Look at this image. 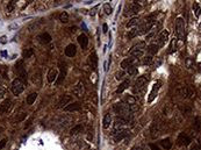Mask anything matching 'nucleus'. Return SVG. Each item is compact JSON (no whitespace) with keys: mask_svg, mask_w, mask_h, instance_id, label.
<instances>
[{"mask_svg":"<svg viewBox=\"0 0 201 150\" xmlns=\"http://www.w3.org/2000/svg\"><path fill=\"white\" fill-rule=\"evenodd\" d=\"M15 71H17V74L19 76V79L21 80V81H27V78H28V76H27V71H26V68H24V62H23V59H20L17 62V64H15Z\"/></svg>","mask_w":201,"mask_h":150,"instance_id":"obj_1","label":"nucleus"},{"mask_svg":"<svg viewBox=\"0 0 201 150\" xmlns=\"http://www.w3.org/2000/svg\"><path fill=\"white\" fill-rule=\"evenodd\" d=\"M11 89H12V92L14 95H20V94L23 92V90H24V85H23V83L17 78V79H14L13 81H12V86H11Z\"/></svg>","mask_w":201,"mask_h":150,"instance_id":"obj_2","label":"nucleus"},{"mask_svg":"<svg viewBox=\"0 0 201 150\" xmlns=\"http://www.w3.org/2000/svg\"><path fill=\"white\" fill-rule=\"evenodd\" d=\"M185 34V21L182 18H177L176 19V35L178 38H184Z\"/></svg>","mask_w":201,"mask_h":150,"instance_id":"obj_3","label":"nucleus"},{"mask_svg":"<svg viewBox=\"0 0 201 150\" xmlns=\"http://www.w3.org/2000/svg\"><path fill=\"white\" fill-rule=\"evenodd\" d=\"M140 11H141V6L138 5V2H137V1H133L128 7H127V11H126L125 15H126V17H128V15H135V14H137Z\"/></svg>","mask_w":201,"mask_h":150,"instance_id":"obj_4","label":"nucleus"},{"mask_svg":"<svg viewBox=\"0 0 201 150\" xmlns=\"http://www.w3.org/2000/svg\"><path fill=\"white\" fill-rule=\"evenodd\" d=\"M169 35H170V32H169L167 29L162 30V32L159 33V35L157 36V38H156V44H157L158 47H163L165 43H166V41L169 40Z\"/></svg>","mask_w":201,"mask_h":150,"instance_id":"obj_5","label":"nucleus"},{"mask_svg":"<svg viewBox=\"0 0 201 150\" xmlns=\"http://www.w3.org/2000/svg\"><path fill=\"white\" fill-rule=\"evenodd\" d=\"M177 142H178V144L179 146H188L191 142H192V137L187 134V133H180L179 134V136H178V138H177Z\"/></svg>","mask_w":201,"mask_h":150,"instance_id":"obj_6","label":"nucleus"},{"mask_svg":"<svg viewBox=\"0 0 201 150\" xmlns=\"http://www.w3.org/2000/svg\"><path fill=\"white\" fill-rule=\"evenodd\" d=\"M148 80H149V76H141V77H138V79L135 81V85H134V90L135 91H140L141 89H143L144 87V85H146V83H148Z\"/></svg>","mask_w":201,"mask_h":150,"instance_id":"obj_7","label":"nucleus"},{"mask_svg":"<svg viewBox=\"0 0 201 150\" xmlns=\"http://www.w3.org/2000/svg\"><path fill=\"white\" fill-rule=\"evenodd\" d=\"M155 21H152V20H150V21H146L144 22L143 25H141V27H140V32H138V35H143V34H146L148 32H150L151 29H152V27L155 26Z\"/></svg>","mask_w":201,"mask_h":150,"instance_id":"obj_8","label":"nucleus"},{"mask_svg":"<svg viewBox=\"0 0 201 150\" xmlns=\"http://www.w3.org/2000/svg\"><path fill=\"white\" fill-rule=\"evenodd\" d=\"M59 69H61V74L58 75L57 79H56V85H61L66 76V64L63 62H59Z\"/></svg>","mask_w":201,"mask_h":150,"instance_id":"obj_9","label":"nucleus"},{"mask_svg":"<svg viewBox=\"0 0 201 150\" xmlns=\"http://www.w3.org/2000/svg\"><path fill=\"white\" fill-rule=\"evenodd\" d=\"M159 87H161V83H159V81L156 83V84L152 86V90H151V92L149 94V98H148V102H152V101L155 100V98L157 97V93H158V91H159Z\"/></svg>","mask_w":201,"mask_h":150,"instance_id":"obj_10","label":"nucleus"},{"mask_svg":"<svg viewBox=\"0 0 201 150\" xmlns=\"http://www.w3.org/2000/svg\"><path fill=\"white\" fill-rule=\"evenodd\" d=\"M12 108V100L11 99H5L1 105H0V112L1 113H8Z\"/></svg>","mask_w":201,"mask_h":150,"instance_id":"obj_11","label":"nucleus"},{"mask_svg":"<svg viewBox=\"0 0 201 150\" xmlns=\"http://www.w3.org/2000/svg\"><path fill=\"white\" fill-rule=\"evenodd\" d=\"M73 94L77 97H83L85 94V87L81 81H79L74 87H73Z\"/></svg>","mask_w":201,"mask_h":150,"instance_id":"obj_12","label":"nucleus"},{"mask_svg":"<svg viewBox=\"0 0 201 150\" xmlns=\"http://www.w3.org/2000/svg\"><path fill=\"white\" fill-rule=\"evenodd\" d=\"M71 100H72V97H71V95H69V94H65V95H63V97H62V99L59 100V102H58V106H57V107H58V108H63V107L65 108V107L69 105V102H70Z\"/></svg>","mask_w":201,"mask_h":150,"instance_id":"obj_13","label":"nucleus"},{"mask_svg":"<svg viewBox=\"0 0 201 150\" xmlns=\"http://www.w3.org/2000/svg\"><path fill=\"white\" fill-rule=\"evenodd\" d=\"M129 133H130V131H129L128 129H123V131H117V133H115V134H114V135H115V136H114L115 142H119V141L126 138V137L129 135Z\"/></svg>","mask_w":201,"mask_h":150,"instance_id":"obj_14","label":"nucleus"},{"mask_svg":"<svg viewBox=\"0 0 201 150\" xmlns=\"http://www.w3.org/2000/svg\"><path fill=\"white\" fill-rule=\"evenodd\" d=\"M78 42H79V44H80V47H81L83 50H86V49H87L89 38H87V36H86L85 34H80V35L78 36Z\"/></svg>","mask_w":201,"mask_h":150,"instance_id":"obj_15","label":"nucleus"},{"mask_svg":"<svg viewBox=\"0 0 201 150\" xmlns=\"http://www.w3.org/2000/svg\"><path fill=\"white\" fill-rule=\"evenodd\" d=\"M37 40L42 43V44H49L50 42H51V36H50V34H48V33H42V34H40L38 35V38Z\"/></svg>","mask_w":201,"mask_h":150,"instance_id":"obj_16","label":"nucleus"},{"mask_svg":"<svg viewBox=\"0 0 201 150\" xmlns=\"http://www.w3.org/2000/svg\"><path fill=\"white\" fill-rule=\"evenodd\" d=\"M76 53H77V48H76V45L73 43H70L69 45H66V48H65V55L66 56L73 57L76 55Z\"/></svg>","mask_w":201,"mask_h":150,"instance_id":"obj_17","label":"nucleus"},{"mask_svg":"<svg viewBox=\"0 0 201 150\" xmlns=\"http://www.w3.org/2000/svg\"><path fill=\"white\" fill-rule=\"evenodd\" d=\"M135 63V58L134 57H130V58H126L121 62V68L122 69H128L130 66H133V64Z\"/></svg>","mask_w":201,"mask_h":150,"instance_id":"obj_18","label":"nucleus"},{"mask_svg":"<svg viewBox=\"0 0 201 150\" xmlns=\"http://www.w3.org/2000/svg\"><path fill=\"white\" fill-rule=\"evenodd\" d=\"M90 64H91V68L93 70L97 69V66H98V56H97L95 51H93L90 55Z\"/></svg>","mask_w":201,"mask_h":150,"instance_id":"obj_19","label":"nucleus"},{"mask_svg":"<svg viewBox=\"0 0 201 150\" xmlns=\"http://www.w3.org/2000/svg\"><path fill=\"white\" fill-rule=\"evenodd\" d=\"M57 77H58V71H57L56 69H51V70L49 71L48 76H47V79H48L49 83H54L56 79H57Z\"/></svg>","mask_w":201,"mask_h":150,"instance_id":"obj_20","label":"nucleus"},{"mask_svg":"<svg viewBox=\"0 0 201 150\" xmlns=\"http://www.w3.org/2000/svg\"><path fill=\"white\" fill-rule=\"evenodd\" d=\"M79 110H80V104H79V102H71V104H69V105L64 108V111H66V112L79 111Z\"/></svg>","mask_w":201,"mask_h":150,"instance_id":"obj_21","label":"nucleus"},{"mask_svg":"<svg viewBox=\"0 0 201 150\" xmlns=\"http://www.w3.org/2000/svg\"><path fill=\"white\" fill-rule=\"evenodd\" d=\"M110 123H112V115H110V113H107V114L105 115V118H104L102 127H104L105 129H107V128L110 127Z\"/></svg>","mask_w":201,"mask_h":150,"instance_id":"obj_22","label":"nucleus"},{"mask_svg":"<svg viewBox=\"0 0 201 150\" xmlns=\"http://www.w3.org/2000/svg\"><path fill=\"white\" fill-rule=\"evenodd\" d=\"M148 53L150 54V56H152V55H155V54H157L158 53V50H159V47L155 43V44H150V45H148Z\"/></svg>","mask_w":201,"mask_h":150,"instance_id":"obj_23","label":"nucleus"},{"mask_svg":"<svg viewBox=\"0 0 201 150\" xmlns=\"http://www.w3.org/2000/svg\"><path fill=\"white\" fill-rule=\"evenodd\" d=\"M129 79H126L125 81H122L121 84H120V86L117 87V90H116V93H122L126 89H128V86H129Z\"/></svg>","mask_w":201,"mask_h":150,"instance_id":"obj_24","label":"nucleus"},{"mask_svg":"<svg viewBox=\"0 0 201 150\" xmlns=\"http://www.w3.org/2000/svg\"><path fill=\"white\" fill-rule=\"evenodd\" d=\"M144 51L143 50H140V49H131L130 50V57H134V58H140V57L143 56Z\"/></svg>","mask_w":201,"mask_h":150,"instance_id":"obj_25","label":"nucleus"},{"mask_svg":"<svg viewBox=\"0 0 201 150\" xmlns=\"http://www.w3.org/2000/svg\"><path fill=\"white\" fill-rule=\"evenodd\" d=\"M159 131H161L159 123H158L157 121H153V122H152V125H151V133L153 134V136H156V135H158V134H159Z\"/></svg>","mask_w":201,"mask_h":150,"instance_id":"obj_26","label":"nucleus"},{"mask_svg":"<svg viewBox=\"0 0 201 150\" xmlns=\"http://www.w3.org/2000/svg\"><path fill=\"white\" fill-rule=\"evenodd\" d=\"M138 22H140V19H138L137 17H134V18H131V19L127 22L126 27H127V28H134L136 25H138Z\"/></svg>","mask_w":201,"mask_h":150,"instance_id":"obj_27","label":"nucleus"},{"mask_svg":"<svg viewBox=\"0 0 201 150\" xmlns=\"http://www.w3.org/2000/svg\"><path fill=\"white\" fill-rule=\"evenodd\" d=\"M161 146L166 150H170L172 148V142H171V140L170 138H164V140H162L161 141Z\"/></svg>","mask_w":201,"mask_h":150,"instance_id":"obj_28","label":"nucleus"},{"mask_svg":"<svg viewBox=\"0 0 201 150\" xmlns=\"http://www.w3.org/2000/svg\"><path fill=\"white\" fill-rule=\"evenodd\" d=\"M37 98V93H30L28 97H27V99H26V102H27V105H33L34 104V101L36 100Z\"/></svg>","mask_w":201,"mask_h":150,"instance_id":"obj_29","label":"nucleus"},{"mask_svg":"<svg viewBox=\"0 0 201 150\" xmlns=\"http://www.w3.org/2000/svg\"><path fill=\"white\" fill-rule=\"evenodd\" d=\"M84 129V126L81 125V123H79V125H77V126H74L73 128H71V131H70V134L71 135H76V134H78V133H80V131Z\"/></svg>","mask_w":201,"mask_h":150,"instance_id":"obj_30","label":"nucleus"},{"mask_svg":"<svg viewBox=\"0 0 201 150\" xmlns=\"http://www.w3.org/2000/svg\"><path fill=\"white\" fill-rule=\"evenodd\" d=\"M192 8H193V13H194V15H195V17H200L201 7L199 6V4H198V2H194V4H193V6H192Z\"/></svg>","mask_w":201,"mask_h":150,"instance_id":"obj_31","label":"nucleus"},{"mask_svg":"<svg viewBox=\"0 0 201 150\" xmlns=\"http://www.w3.org/2000/svg\"><path fill=\"white\" fill-rule=\"evenodd\" d=\"M32 80H33V83H34V84H36V85H41V74H40V71H37L36 74H34V75H33Z\"/></svg>","mask_w":201,"mask_h":150,"instance_id":"obj_32","label":"nucleus"},{"mask_svg":"<svg viewBox=\"0 0 201 150\" xmlns=\"http://www.w3.org/2000/svg\"><path fill=\"white\" fill-rule=\"evenodd\" d=\"M123 102H125V104H127V105H135L136 99H135L133 95H127V97L123 99Z\"/></svg>","mask_w":201,"mask_h":150,"instance_id":"obj_33","label":"nucleus"},{"mask_svg":"<svg viewBox=\"0 0 201 150\" xmlns=\"http://www.w3.org/2000/svg\"><path fill=\"white\" fill-rule=\"evenodd\" d=\"M0 76L4 79H8V72H7V68L4 65H0Z\"/></svg>","mask_w":201,"mask_h":150,"instance_id":"obj_34","label":"nucleus"},{"mask_svg":"<svg viewBox=\"0 0 201 150\" xmlns=\"http://www.w3.org/2000/svg\"><path fill=\"white\" fill-rule=\"evenodd\" d=\"M59 21L63 22V23L69 22V14H68L66 12H62V13L59 14Z\"/></svg>","mask_w":201,"mask_h":150,"instance_id":"obj_35","label":"nucleus"},{"mask_svg":"<svg viewBox=\"0 0 201 150\" xmlns=\"http://www.w3.org/2000/svg\"><path fill=\"white\" fill-rule=\"evenodd\" d=\"M15 6H17V1H14V0L9 1V2L7 4V12H8V13H12V12L14 11Z\"/></svg>","mask_w":201,"mask_h":150,"instance_id":"obj_36","label":"nucleus"},{"mask_svg":"<svg viewBox=\"0 0 201 150\" xmlns=\"http://www.w3.org/2000/svg\"><path fill=\"white\" fill-rule=\"evenodd\" d=\"M194 129L197 131H200L201 129V119L199 116H197V118L194 119Z\"/></svg>","mask_w":201,"mask_h":150,"instance_id":"obj_37","label":"nucleus"},{"mask_svg":"<svg viewBox=\"0 0 201 150\" xmlns=\"http://www.w3.org/2000/svg\"><path fill=\"white\" fill-rule=\"evenodd\" d=\"M138 35V30L136 29V28H131V30H129L128 34H127V36H128V38H134L135 36H137Z\"/></svg>","mask_w":201,"mask_h":150,"instance_id":"obj_38","label":"nucleus"},{"mask_svg":"<svg viewBox=\"0 0 201 150\" xmlns=\"http://www.w3.org/2000/svg\"><path fill=\"white\" fill-rule=\"evenodd\" d=\"M127 72H128L129 76H136L138 74V70H137V68H135V66L133 65V66H130V68L127 69Z\"/></svg>","mask_w":201,"mask_h":150,"instance_id":"obj_39","label":"nucleus"},{"mask_svg":"<svg viewBox=\"0 0 201 150\" xmlns=\"http://www.w3.org/2000/svg\"><path fill=\"white\" fill-rule=\"evenodd\" d=\"M104 11H105L106 15H110L113 13V8H112V6H110V4H105L104 5Z\"/></svg>","mask_w":201,"mask_h":150,"instance_id":"obj_40","label":"nucleus"},{"mask_svg":"<svg viewBox=\"0 0 201 150\" xmlns=\"http://www.w3.org/2000/svg\"><path fill=\"white\" fill-rule=\"evenodd\" d=\"M34 55V49H27L23 51V58H30V57Z\"/></svg>","mask_w":201,"mask_h":150,"instance_id":"obj_41","label":"nucleus"},{"mask_svg":"<svg viewBox=\"0 0 201 150\" xmlns=\"http://www.w3.org/2000/svg\"><path fill=\"white\" fill-rule=\"evenodd\" d=\"M189 150H201L200 143H198V142H194V143L192 144V147L189 148Z\"/></svg>","mask_w":201,"mask_h":150,"instance_id":"obj_42","label":"nucleus"},{"mask_svg":"<svg viewBox=\"0 0 201 150\" xmlns=\"http://www.w3.org/2000/svg\"><path fill=\"white\" fill-rule=\"evenodd\" d=\"M151 62H152V56H150V55H149V56H146L144 57V59H143V64H150V63H151Z\"/></svg>","mask_w":201,"mask_h":150,"instance_id":"obj_43","label":"nucleus"},{"mask_svg":"<svg viewBox=\"0 0 201 150\" xmlns=\"http://www.w3.org/2000/svg\"><path fill=\"white\" fill-rule=\"evenodd\" d=\"M153 30H155V29H151V30H150V34L146 35V41H149V40H151V38H153V35H155V32H153Z\"/></svg>","mask_w":201,"mask_h":150,"instance_id":"obj_44","label":"nucleus"},{"mask_svg":"<svg viewBox=\"0 0 201 150\" xmlns=\"http://www.w3.org/2000/svg\"><path fill=\"white\" fill-rule=\"evenodd\" d=\"M174 43H176V38H173L172 40V42H171V47H170V53H173L174 51Z\"/></svg>","mask_w":201,"mask_h":150,"instance_id":"obj_45","label":"nucleus"},{"mask_svg":"<svg viewBox=\"0 0 201 150\" xmlns=\"http://www.w3.org/2000/svg\"><path fill=\"white\" fill-rule=\"evenodd\" d=\"M32 121H33V118H29V120H28V121H27V123L24 125V129H27V128H29V127H30Z\"/></svg>","mask_w":201,"mask_h":150,"instance_id":"obj_46","label":"nucleus"},{"mask_svg":"<svg viewBox=\"0 0 201 150\" xmlns=\"http://www.w3.org/2000/svg\"><path fill=\"white\" fill-rule=\"evenodd\" d=\"M26 116H27V114H26V113H22V114H21V115H20L19 118H17V121H18V122L22 121V120H23V119H24Z\"/></svg>","mask_w":201,"mask_h":150,"instance_id":"obj_47","label":"nucleus"},{"mask_svg":"<svg viewBox=\"0 0 201 150\" xmlns=\"http://www.w3.org/2000/svg\"><path fill=\"white\" fill-rule=\"evenodd\" d=\"M123 76H125V72H122V71H121V72H117V74H116V79L120 80V79L123 78Z\"/></svg>","mask_w":201,"mask_h":150,"instance_id":"obj_48","label":"nucleus"},{"mask_svg":"<svg viewBox=\"0 0 201 150\" xmlns=\"http://www.w3.org/2000/svg\"><path fill=\"white\" fill-rule=\"evenodd\" d=\"M6 142H7V140H6V138H4V140H1V141H0V150L6 146Z\"/></svg>","mask_w":201,"mask_h":150,"instance_id":"obj_49","label":"nucleus"},{"mask_svg":"<svg viewBox=\"0 0 201 150\" xmlns=\"http://www.w3.org/2000/svg\"><path fill=\"white\" fill-rule=\"evenodd\" d=\"M5 97V90L4 89H0V100Z\"/></svg>","mask_w":201,"mask_h":150,"instance_id":"obj_50","label":"nucleus"},{"mask_svg":"<svg viewBox=\"0 0 201 150\" xmlns=\"http://www.w3.org/2000/svg\"><path fill=\"white\" fill-rule=\"evenodd\" d=\"M102 29H104V30H102L104 33H107V30H108V26H107L106 23H104V26H102Z\"/></svg>","mask_w":201,"mask_h":150,"instance_id":"obj_51","label":"nucleus"},{"mask_svg":"<svg viewBox=\"0 0 201 150\" xmlns=\"http://www.w3.org/2000/svg\"><path fill=\"white\" fill-rule=\"evenodd\" d=\"M150 148H151L152 150H161L158 147H157V146H156V144H150Z\"/></svg>","mask_w":201,"mask_h":150,"instance_id":"obj_52","label":"nucleus"},{"mask_svg":"<svg viewBox=\"0 0 201 150\" xmlns=\"http://www.w3.org/2000/svg\"><path fill=\"white\" fill-rule=\"evenodd\" d=\"M0 42H1V43H6V36L0 38Z\"/></svg>","mask_w":201,"mask_h":150,"instance_id":"obj_53","label":"nucleus"},{"mask_svg":"<svg viewBox=\"0 0 201 150\" xmlns=\"http://www.w3.org/2000/svg\"><path fill=\"white\" fill-rule=\"evenodd\" d=\"M131 150H142V149H141L140 147H135V148H133Z\"/></svg>","mask_w":201,"mask_h":150,"instance_id":"obj_54","label":"nucleus"},{"mask_svg":"<svg viewBox=\"0 0 201 150\" xmlns=\"http://www.w3.org/2000/svg\"><path fill=\"white\" fill-rule=\"evenodd\" d=\"M199 71H200V72H201V63H200V64H199Z\"/></svg>","mask_w":201,"mask_h":150,"instance_id":"obj_55","label":"nucleus"}]
</instances>
